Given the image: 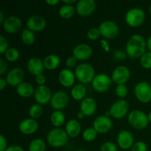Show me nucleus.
Masks as SVG:
<instances>
[{
    "label": "nucleus",
    "instance_id": "nucleus-1",
    "mask_svg": "<svg viewBox=\"0 0 151 151\" xmlns=\"http://www.w3.org/2000/svg\"><path fill=\"white\" fill-rule=\"evenodd\" d=\"M147 42L145 38L139 34L132 35L126 44V53L131 58H141L146 52Z\"/></svg>",
    "mask_w": 151,
    "mask_h": 151
},
{
    "label": "nucleus",
    "instance_id": "nucleus-2",
    "mask_svg": "<svg viewBox=\"0 0 151 151\" xmlns=\"http://www.w3.org/2000/svg\"><path fill=\"white\" fill-rule=\"evenodd\" d=\"M48 144L53 147H60L64 146L69 141V136L66 131L56 128L51 130L47 136Z\"/></svg>",
    "mask_w": 151,
    "mask_h": 151
},
{
    "label": "nucleus",
    "instance_id": "nucleus-3",
    "mask_svg": "<svg viewBox=\"0 0 151 151\" xmlns=\"http://www.w3.org/2000/svg\"><path fill=\"white\" fill-rule=\"evenodd\" d=\"M75 77L82 84H87L92 82L95 75L94 67L89 63H83L78 65L75 69Z\"/></svg>",
    "mask_w": 151,
    "mask_h": 151
},
{
    "label": "nucleus",
    "instance_id": "nucleus-4",
    "mask_svg": "<svg viewBox=\"0 0 151 151\" xmlns=\"http://www.w3.org/2000/svg\"><path fill=\"white\" fill-rule=\"evenodd\" d=\"M128 122L134 128L142 130L149 124L148 116L140 110H133L128 116Z\"/></svg>",
    "mask_w": 151,
    "mask_h": 151
},
{
    "label": "nucleus",
    "instance_id": "nucleus-5",
    "mask_svg": "<svg viewBox=\"0 0 151 151\" xmlns=\"http://www.w3.org/2000/svg\"><path fill=\"white\" fill-rule=\"evenodd\" d=\"M145 19V13L143 10L138 7L131 8L125 15V22L127 24L132 27L141 26Z\"/></svg>",
    "mask_w": 151,
    "mask_h": 151
},
{
    "label": "nucleus",
    "instance_id": "nucleus-6",
    "mask_svg": "<svg viewBox=\"0 0 151 151\" xmlns=\"http://www.w3.org/2000/svg\"><path fill=\"white\" fill-rule=\"evenodd\" d=\"M134 94L139 102L147 103L151 100V86L145 81L138 83L134 88Z\"/></svg>",
    "mask_w": 151,
    "mask_h": 151
},
{
    "label": "nucleus",
    "instance_id": "nucleus-7",
    "mask_svg": "<svg viewBox=\"0 0 151 151\" xmlns=\"http://www.w3.org/2000/svg\"><path fill=\"white\" fill-rule=\"evenodd\" d=\"M91 83L95 91L98 92H105L110 88L112 83V79L106 74H98L94 77Z\"/></svg>",
    "mask_w": 151,
    "mask_h": 151
},
{
    "label": "nucleus",
    "instance_id": "nucleus-8",
    "mask_svg": "<svg viewBox=\"0 0 151 151\" xmlns=\"http://www.w3.org/2000/svg\"><path fill=\"white\" fill-rule=\"evenodd\" d=\"M100 34L107 39H111L116 37L119 34V27L112 21H104L99 26Z\"/></svg>",
    "mask_w": 151,
    "mask_h": 151
},
{
    "label": "nucleus",
    "instance_id": "nucleus-9",
    "mask_svg": "<svg viewBox=\"0 0 151 151\" xmlns=\"http://www.w3.org/2000/svg\"><path fill=\"white\" fill-rule=\"evenodd\" d=\"M129 110V104L124 100H119L115 102L110 109V114L115 119L123 118Z\"/></svg>",
    "mask_w": 151,
    "mask_h": 151
},
{
    "label": "nucleus",
    "instance_id": "nucleus-10",
    "mask_svg": "<svg viewBox=\"0 0 151 151\" xmlns=\"http://www.w3.org/2000/svg\"><path fill=\"white\" fill-rule=\"evenodd\" d=\"M113 127V122L108 116H99L93 122V128L98 134H106Z\"/></svg>",
    "mask_w": 151,
    "mask_h": 151
},
{
    "label": "nucleus",
    "instance_id": "nucleus-11",
    "mask_svg": "<svg viewBox=\"0 0 151 151\" xmlns=\"http://www.w3.org/2000/svg\"><path fill=\"white\" fill-rule=\"evenodd\" d=\"M69 103V96L65 91H58L55 93L50 100V106L56 111L65 109Z\"/></svg>",
    "mask_w": 151,
    "mask_h": 151
},
{
    "label": "nucleus",
    "instance_id": "nucleus-12",
    "mask_svg": "<svg viewBox=\"0 0 151 151\" xmlns=\"http://www.w3.org/2000/svg\"><path fill=\"white\" fill-rule=\"evenodd\" d=\"M52 97V95L51 90L47 86H38L35 88L34 98L38 104L45 105L50 103Z\"/></svg>",
    "mask_w": 151,
    "mask_h": 151
},
{
    "label": "nucleus",
    "instance_id": "nucleus-13",
    "mask_svg": "<svg viewBox=\"0 0 151 151\" xmlns=\"http://www.w3.org/2000/svg\"><path fill=\"white\" fill-rule=\"evenodd\" d=\"M131 77V72L128 67L125 66H119L114 69L112 72L111 79L117 85L125 84Z\"/></svg>",
    "mask_w": 151,
    "mask_h": 151
},
{
    "label": "nucleus",
    "instance_id": "nucleus-14",
    "mask_svg": "<svg viewBox=\"0 0 151 151\" xmlns=\"http://www.w3.org/2000/svg\"><path fill=\"white\" fill-rule=\"evenodd\" d=\"M24 78V72L20 67H15L7 73L6 81L11 86L17 87L19 84L23 83Z\"/></svg>",
    "mask_w": 151,
    "mask_h": 151
},
{
    "label": "nucleus",
    "instance_id": "nucleus-15",
    "mask_svg": "<svg viewBox=\"0 0 151 151\" xmlns=\"http://www.w3.org/2000/svg\"><path fill=\"white\" fill-rule=\"evenodd\" d=\"M96 9V2L94 0H80L77 3V13L83 17L90 16Z\"/></svg>",
    "mask_w": 151,
    "mask_h": 151
},
{
    "label": "nucleus",
    "instance_id": "nucleus-16",
    "mask_svg": "<svg viewBox=\"0 0 151 151\" xmlns=\"http://www.w3.org/2000/svg\"><path fill=\"white\" fill-rule=\"evenodd\" d=\"M47 25L45 19L41 16L33 15L28 18L27 21V29H30L32 32H41L44 30Z\"/></svg>",
    "mask_w": 151,
    "mask_h": 151
},
{
    "label": "nucleus",
    "instance_id": "nucleus-17",
    "mask_svg": "<svg viewBox=\"0 0 151 151\" xmlns=\"http://www.w3.org/2000/svg\"><path fill=\"white\" fill-rule=\"evenodd\" d=\"M116 142L120 148L123 150H129L132 148L134 144V138L133 134L128 131H122L116 137Z\"/></svg>",
    "mask_w": 151,
    "mask_h": 151
},
{
    "label": "nucleus",
    "instance_id": "nucleus-18",
    "mask_svg": "<svg viewBox=\"0 0 151 151\" xmlns=\"http://www.w3.org/2000/svg\"><path fill=\"white\" fill-rule=\"evenodd\" d=\"M22 22L20 18L16 16H10L6 18L3 23V28L8 33H16L22 27Z\"/></svg>",
    "mask_w": 151,
    "mask_h": 151
},
{
    "label": "nucleus",
    "instance_id": "nucleus-19",
    "mask_svg": "<svg viewBox=\"0 0 151 151\" xmlns=\"http://www.w3.org/2000/svg\"><path fill=\"white\" fill-rule=\"evenodd\" d=\"M92 49L86 44H81L73 49V56L79 60H86L92 55Z\"/></svg>",
    "mask_w": 151,
    "mask_h": 151
},
{
    "label": "nucleus",
    "instance_id": "nucleus-20",
    "mask_svg": "<svg viewBox=\"0 0 151 151\" xmlns=\"http://www.w3.org/2000/svg\"><path fill=\"white\" fill-rule=\"evenodd\" d=\"M27 67L28 71L32 75H35V77L40 75H43L42 73L45 68L44 65V61L36 57L31 58L30 59H29V60L27 61Z\"/></svg>",
    "mask_w": 151,
    "mask_h": 151
},
{
    "label": "nucleus",
    "instance_id": "nucleus-21",
    "mask_svg": "<svg viewBox=\"0 0 151 151\" xmlns=\"http://www.w3.org/2000/svg\"><path fill=\"white\" fill-rule=\"evenodd\" d=\"M19 128L22 134L29 135L36 132L38 128V124L35 119L27 118L20 122Z\"/></svg>",
    "mask_w": 151,
    "mask_h": 151
},
{
    "label": "nucleus",
    "instance_id": "nucleus-22",
    "mask_svg": "<svg viewBox=\"0 0 151 151\" xmlns=\"http://www.w3.org/2000/svg\"><path fill=\"white\" fill-rule=\"evenodd\" d=\"M80 109L85 116H91L97 110V103L92 97H86L81 101Z\"/></svg>",
    "mask_w": 151,
    "mask_h": 151
},
{
    "label": "nucleus",
    "instance_id": "nucleus-23",
    "mask_svg": "<svg viewBox=\"0 0 151 151\" xmlns=\"http://www.w3.org/2000/svg\"><path fill=\"white\" fill-rule=\"evenodd\" d=\"M75 75L70 69H64L60 72L58 80L60 83L64 87H71L75 81Z\"/></svg>",
    "mask_w": 151,
    "mask_h": 151
},
{
    "label": "nucleus",
    "instance_id": "nucleus-24",
    "mask_svg": "<svg viewBox=\"0 0 151 151\" xmlns=\"http://www.w3.org/2000/svg\"><path fill=\"white\" fill-rule=\"evenodd\" d=\"M66 132L71 138H76L81 132V125L78 120L75 119H70L66 125Z\"/></svg>",
    "mask_w": 151,
    "mask_h": 151
},
{
    "label": "nucleus",
    "instance_id": "nucleus-25",
    "mask_svg": "<svg viewBox=\"0 0 151 151\" xmlns=\"http://www.w3.org/2000/svg\"><path fill=\"white\" fill-rule=\"evenodd\" d=\"M16 92L21 97L27 98V97L34 95L35 88L32 86V85H31L29 83L23 82L16 87Z\"/></svg>",
    "mask_w": 151,
    "mask_h": 151
},
{
    "label": "nucleus",
    "instance_id": "nucleus-26",
    "mask_svg": "<svg viewBox=\"0 0 151 151\" xmlns=\"http://www.w3.org/2000/svg\"><path fill=\"white\" fill-rule=\"evenodd\" d=\"M60 59L57 55H49L44 58V65L46 69L49 70H54L60 65Z\"/></svg>",
    "mask_w": 151,
    "mask_h": 151
},
{
    "label": "nucleus",
    "instance_id": "nucleus-27",
    "mask_svg": "<svg viewBox=\"0 0 151 151\" xmlns=\"http://www.w3.org/2000/svg\"><path fill=\"white\" fill-rule=\"evenodd\" d=\"M86 94V89L82 83L75 85L71 91V95L75 100H83Z\"/></svg>",
    "mask_w": 151,
    "mask_h": 151
},
{
    "label": "nucleus",
    "instance_id": "nucleus-28",
    "mask_svg": "<svg viewBox=\"0 0 151 151\" xmlns=\"http://www.w3.org/2000/svg\"><path fill=\"white\" fill-rule=\"evenodd\" d=\"M66 116L61 111H55L50 116V122L56 128L62 126L64 124Z\"/></svg>",
    "mask_w": 151,
    "mask_h": 151
},
{
    "label": "nucleus",
    "instance_id": "nucleus-29",
    "mask_svg": "<svg viewBox=\"0 0 151 151\" xmlns=\"http://www.w3.org/2000/svg\"><path fill=\"white\" fill-rule=\"evenodd\" d=\"M58 13L61 18L69 19L74 16L75 13V9L73 6L70 5V4H64L60 7Z\"/></svg>",
    "mask_w": 151,
    "mask_h": 151
},
{
    "label": "nucleus",
    "instance_id": "nucleus-30",
    "mask_svg": "<svg viewBox=\"0 0 151 151\" xmlns=\"http://www.w3.org/2000/svg\"><path fill=\"white\" fill-rule=\"evenodd\" d=\"M46 144L41 139H34L29 145V151H45Z\"/></svg>",
    "mask_w": 151,
    "mask_h": 151
},
{
    "label": "nucleus",
    "instance_id": "nucleus-31",
    "mask_svg": "<svg viewBox=\"0 0 151 151\" xmlns=\"http://www.w3.org/2000/svg\"><path fill=\"white\" fill-rule=\"evenodd\" d=\"M22 41L27 45H31L35 41V34L29 29H24L22 32Z\"/></svg>",
    "mask_w": 151,
    "mask_h": 151
},
{
    "label": "nucleus",
    "instance_id": "nucleus-32",
    "mask_svg": "<svg viewBox=\"0 0 151 151\" xmlns=\"http://www.w3.org/2000/svg\"><path fill=\"white\" fill-rule=\"evenodd\" d=\"M29 114L32 119H38L43 114V108L38 103L37 104H33L29 110Z\"/></svg>",
    "mask_w": 151,
    "mask_h": 151
},
{
    "label": "nucleus",
    "instance_id": "nucleus-33",
    "mask_svg": "<svg viewBox=\"0 0 151 151\" xmlns=\"http://www.w3.org/2000/svg\"><path fill=\"white\" fill-rule=\"evenodd\" d=\"M20 53L19 51L16 48H9L4 53V57L6 60L10 62H15L19 60Z\"/></svg>",
    "mask_w": 151,
    "mask_h": 151
},
{
    "label": "nucleus",
    "instance_id": "nucleus-34",
    "mask_svg": "<svg viewBox=\"0 0 151 151\" xmlns=\"http://www.w3.org/2000/svg\"><path fill=\"white\" fill-rule=\"evenodd\" d=\"M97 134L98 133L96 131L94 128H88L84 130L83 133V138L85 141L92 142L97 138Z\"/></svg>",
    "mask_w": 151,
    "mask_h": 151
},
{
    "label": "nucleus",
    "instance_id": "nucleus-35",
    "mask_svg": "<svg viewBox=\"0 0 151 151\" xmlns=\"http://www.w3.org/2000/svg\"><path fill=\"white\" fill-rule=\"evenodd\" d=\"M140 63L145 69H151V52H146L140 58Z\"/></svg>",
    "mask_w": 151,
    "mask_h": 151
},
{
    "label": "nucleus",
    "instance_id": "nucleus-36",
    "mask_svg": "<svg viewBox=\"0 0 151 151\" xmlns=\"http://www.w3.org/2000/svg\"><path fill=\"white\" fill-rule=\"evenodd\" d=\"M115 93L118 97H121V98H124L126 97L128 94V87L125 85V84H120V85L116 86V88H115Z\"/></svg>",
    "mask_w": 151,
    "mask_h": 151
},
{
    "label": "nucleus",
    "instance_id": "nucleus-37",
    "mask_svg": "<svg viewBox=\"0 0 151 151\" xmlns=\"http://www.w3.org/2000/svg\"><path fill=\"white\" fill-rule=\"evenodd\" d=\"M100 35H101V34H100V29H99V28L97 27L91 28L87 32V37L90 40H93V41L98 39Z\"/></svg>",
    "mask_w": 151,
    "mask_h": 151
},
{
    "label": "nucleus",
    "instance_id": "nucleus-38",
    "mask_svg": "<svg viewBox=\"0 0 151 151\" xmlns=\"http://www.w3.org/2000/svg\"><path fill=\"white\" fill-rule=\"evenodd\" d=\"M100 151H118L117 147L111 142H106L100 147Z\"/></svg>",
    "mask_w": 151,
    "mask_h": 151
},
{
    "label": "nucleus",
    "instance_id": "nucleus-39",
    "mask_svg": "<svg viewBox=\"0 0 151 151\" xmlns=\"http://www.w3.org/2000/svg\"><path fill=\"white\" fill-rule=\"evenodd\" d=\"M8 41L4 35H0V53L4 54L8 50Z\"/></svg>",
    "mask_w": 151,
    "mask_h": 151
},
{
    "label": "nucleus",
    "instance_id": "nucleus-40",
    "mask_svg": "<svg viewBox=\"0 0 151 151\" xmlns=\"http://www.w3.org/2000/svg\"><path fill=\"white\" fill-rule=\"evenodd\" d=\"M147 146L144 142H137L133 145L131 151H147Z\"/></svg>",
    "mask_w": 151,
    "mask_h": 151
},
{
    "label": "nucleus",
    "instance_id": "nucleus-41",
    "mask_svg": "<svg viewBox=\"0 0 151 151\" xmlns=\"http://www.w3.org/2000/svg\"><path fill=\"white\" fill-rule=\"evenodd\" d=\"M77 60H77L74 56H70V57H69L67 59H66V66H67L69 68L74 67V66L76 65Z\"/></svg>",
    "mask_w": 151,
    "mask_h": 151
},
{
    "label": "nucleus",
    "instance_id": "nucleus-42",
    "mask_svg": "<svg viewBox=\"0 0 151 151\" xmlns=\"http://www.w3.org/2000/svg\"><path fill=\"white\" fill-rule=\"evenodd\" d=\"M7 69V64L3 58L0 59V75H3L6 73Z\"/></svg>",
    "mask_w": 151,
    "mask_h": 151
},
{
    "label": "nucleus",
    "instance_id": "nucleus-43",
    "mask_svg": "<svg viewBox=\"0 0 151 151\" xmlns=\"http://www.w3.org/2000/svg\"><path fill=\"white\" fill-rule=\"evenodd\" d=\"M126 57V54L122 50H116L114 52V58L117 60H125Z\"/></svg>",
    "mask_w": 151,
    "mask_h": 151
},
{
    "label": "nucleus",
    "instance_id": "nucleus-44",
    "mask_svg": "<svg viewBox=\"0 0 151 151\" xmlns=\"http://www.w3.org/2000/svg\"><path fill=\"white\" fill-rule=\"evenodd\" d=\"M7 148V139L1 134L0 135V151H5Z\"/></svg>",
    "mask_w": 151,
    "mask_h": 151
},
{
    "label": "nucleus",
    "instance_id": "nucleus-45",
    "mask_svg": "<svg viewBox=\"0 0 151 151\" xmlns=\"http://www.w3.org/2000/svg\"><path fill=\"white\" fill-rule=\"evenodd\" d=\"M35 82L38 86H44L46 83V78L44 75H40L35 77Z\"/></svg>",
    "mask_w": 151,
    "mask_h": 151
},
{
    "label": "nucleus",
    "instance_id": "nucleus-46",
    "mask_svg": "<svg viewBox=\"0 0 151 151\" xmlns=\"http://www.w3.org/2000/svg\"><path fill=\"white\" fill-rule=\"evenodd\" d=\"M100 46H101L102 48H103L106 52H110L111 50L110 46H109V43H108L106 40L103 39L100 41Z\"/></svg>",
    "mask_w": 151,
    "mask_h": 151
},
{
    "label": "nucleus",
    "instance_id": "nucleus-47",
    "mask_svg": "<svg viewBox=\"0 0 151 151\" xmlns=\"http://www.w3.org/2000/svg\"><path fill=\"white\" fill-rule=\"evenodd\" d=\"M5 151H24L21 146L19 145H12L7 147Z\"/></svg>",
    "mask_w": 151,
    "mask_h": 151
},
{
    "label": "nucleus",
    "instance_id": "nucleus-48",
    "mask_svg": "<svg viewBox=\"0 0 151 151\" xmlns=\"http://www.w3.org/2000/svg\"><path fill=\"white\" fill-rule=\"evenodd\" d=\"M7 84V81H6V79H4V78H0V90L2 91L4 88L6 87V85Z\"/></svg>",
    "mask_w": 151,
    "mask_h": 151
},
{
    "label": "nucleus",
    "instance_id": "nucleus-49",
    "mask_svg": "<svg viewBox=\"0 0 151 151\" xmlns=\"http://www.w3.org/2000/svg\"><path fill=\"white\" fill-rule=\"evenodd\" d=\"M46 3L51 6H55L59 3V0H47Z\"/></svg>",
    "mask_w": 151,
    "mask_h": 151
},
{
    "label": "nucleus",
    "instance_id": "nucleus-50",
    "mask_svg": "<svg viewBox=\"0 0 151 151\" xmlns=\"http://www.w3.org/2000/svg\"><path fill=\"white\" fill-rule=\"evenodd\" d=\"M63 3H65V4H70L72 5V4L76 2V0H63Z\"/></svg>",
    "mask_w": 151,
    "mask_h": 151
},
{
    "label": "nucleus",
    "instance_id": "nucleus-51",
    "mask_svg": "<svg viewBox=\"0 0 151 151\" xmlns=\"http://www.w3.org/2000/svg\"><path fill=\"white\" fill-rule=\"evenodd\" d=\"M4 20H5V19H4V14H3V12L1 11V10H0V24H3Z\"/></svg>",
    "mask_w": 151,
    "mask_h": 151
},
{
    "label": "nucleus",
    "instance_id": "nucleus-52",
    "mask_svg": "<svg viewBox=\"0 0 151 151\" xmlns=\"http://www.w3.org/2000/svg\"><path fill=\"white\" fill-rule=\"evenodd\" d=\"M147 47L148 48V50H150V52H151V35L148 38L147 41Z\"/></svg>",
    "mask_w": 151,
    "mask_h": 151
},
{
    "label": "nucleus",
    "instance_id": "nucleus-53",
    "mask_svg": "<svg viewBox=\"0 0 151 151\" xmlns=\"http://www.w3.org/2000/svg\"><path fill=\"white\" fill-rule=\"evenodd\" d=\"M77 116H78V118H79V119H83L86 116L82 113V112L80 111V112H78V114H77Z\"/></svg>",
    "mask_w": 151,
    "mask_h": 151
},
{
    "label": "nucleus",
    "instance_id": "nucleus-54",
    "mask_svg": "<svg viewBox=\"0 0 151 151\" xmlns=\"http://www.w3.org/2000/svg\"><path fill=\"white\" fill-rule=\"evenodd\" d=\"M148 119H149V122H151V111H150V113H149V114H148Z\"/></svg>",
    "mask_w": 151,
    "mask_h": 151
},
{
    "label": "nucleus",
    "instance_id": "nucleus-55",
    "mask_svg": "<svg viewBox=\"0 0 151 151\" xmlns=\"http://www.w3.org/2000/svg\"><path fill=\"white\" fill-rule=\"evenodd\" d=\"M149 10H150V13L151 14V4H150V9H149Z\"/></svg>",
    "mask_w": 151,
    "mask_h": 151
},
{
    "label": "nucleus",
    "instance_id": "nucleus-56",
    "mask_svg": "<svg viewBox=\"0 0 151 151\" xmlns=\"http://www.w3.org/2000/svg\"><path fill=\"white\" fill-rule=\"evenodd\" d=\"M79 151H84V150H79Z\"/></svg>",
    "mask_w": 151,
    "mask_h": 151
},
{
    "label": "nucleus",
    "instance_id": "nucleus-57",
    "mask_svg": "<svg viewBox=\"0 0 151 151\" xmlns=\"http://www.w3.org/2000/svg\"><path fill=\"white\" fill-rule=\"evenodd\" d=\"M63 151H67V150H63Z\"/></svg>",
    "mask_w": 151,
    "mask_h": 151
}]
</instances>
